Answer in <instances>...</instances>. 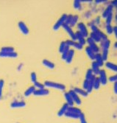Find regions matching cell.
I'll list each match as a JSON object with an SVG mask.
<instances>
[{
    "mask_svg": "<svg viewBox=\"0 0 117 123\" xmlns=\"http://www.w3.org/2000/svg\"><path fill=\"white\" fill-rule=\"evenodd\" d=\"M43 85H44L45 87L51 88H55V89H57V90H60V91H64L66 89V86L65 85H63L62 83H59L53 82V81L46 80V81H45Z\"/></svg>",
    "mask_w": 117,
    "mask_h": 123,
    "instance_id": "cell-1",
    "label": "cell"
},
{
    "mask_svg": "<svg viewBox=\"0 0 117 123\" xmlns=\"http://www.w3.org/2000/svg\"><path fill=\"white\" fill-rule=\"evenodd\" d=\"M91 30L93 33H95L97 36H98L99 37V38L101 39V41H104V40H106L108 39V37H107V35L105 34V33L100 30L97 26L95 25H92L91 26Z\"/></svg>",
    "mask_w": 117,
    "mask_h": 123,
    "instance_id": "cell-2",
    "label": "cell"
},
{
    "mask_svg": "<svg viewBox=\"0 0 117 123\" xmlns=\"http://www.w3.org/2000/svg\"><path fill=\"white\" fill-rule=\"evenodd\" d=\"M86 42L88 43V47L94 52L95 54H97V53H99V47L97 46V44L93 41L91 38H87V40H86Z\"/></svg>",
    "mask_w": 117,
    "mask_h": 123,
    "instance_id": "cell-3",
    "label": "cell"
},
{
    "mask_svg": "<svg viewBox=\"0 0 117 123\" xmlns=\"http://www.w3.org/2000/svg\"><path fill=\"white\" fill-rule=\"evenodd\" d=\"M77 28H78V31L81 33L83 36L84 38H88V29L86 26V25L83 23V22H80L77 25Z\"/></svg>",
    "mask_w": 117,
    "mask_h": 123,
    "instance_id": "cell-4",
    "label": "cell"
},
{
    "mask_svg": "<svg viewBox=\"0 0 117 123\" xmlns=\"http://www.w3.org/2000/svg\"><path fill=\"white\" fill-rule=\"evenodd\" d=\"M66 14H63L62 16H61V17L58 19L57 21H56V23L54 25V26H53V30H59L60 29V27H61L63 25H64V23H65V21H66Z\"/></svg>",
    "mask_w": 117,
    "mask_h": 123,
    "instance_id": "cell-5",
    "label": "cell"
},
{
    "mask_svg": "<svg viewBox=\"0 0 117 123\" xmlns=\"http://www.w3.org/2000/svg\"><path fill=\"white\" fill-rule=\"evenodd\" d=\"M62 27L63 28V30L68 33V35L70 36V38H71V40L75 41H76V37H75V32L72 30V27H70L68 25H63L62 26Z\"/></svg>",
    "mask_w": 117,
    "mask_h": 123,
    "instance_id": "cell-6",
    "label": "cell"
},
{
    "mask_svg": "<svg viewBox=\"0 0 117 123\" xmlns=\"http://www.w3.org/2000/svg\"><path fill=\"white\" fill-rule=\"evenodd\" d=\"M99 79L100 80L101 85H106L108 83V78H107V74L105 72V69H100L99 74Z\"/></svg>",
    "mask_w": 117,
    "mask_h": 123,
    "instance_id": "cell-7",
    "label": "cell"
},
{
    "mask_svg": "<svg viewBox=\"0 0 117 123\" xmlns=\"http://www.w3.org/2000/svg\"><path fill=\"white\" fill-rule=\"evenodd\" d=\"M18 28H19L20 31H21L24 35L27 36V35L29 34L30 30H29V28L27 27V26L26 25V24L25 23V22H23V21H19L18 23Z\"/></svg>",
    "mask_w": 117,
    "mask_h": 123,
    "instance_id": "cell-8",
    "label": "cell"
},
{
    "mask_svg": "<svg viewBox=\"0 0 117 123\" xmlns=\"http://www.w3.org/2000/svg\"><path fill=\"white\" fill-rule=\"evenodd\" d=\"M68 94H70V96H71V97L72 98L74 103L77 104V105H81V103H82L81 99H80L79 95H77V94L74 92V90H70V91L68 92Z\"/></svg>",
    "mask_w": 117,
    "mask_h": 123,
    "instance_id": "cell-9",
    "label": "cell"
},
{
    "mask_svg": "<svg viewBox=\"0 0 117 123\" xmlns=\"http://www.w3.org/2000/svg\"><path fill=\"white\" fill-rule=\"evenodd\" d=\"M49 94V91L48 89L43 88V89H36V91L34 92L33 95L36 97H43Z\"/></svg>",
    "mask_w": 117,
    "mask_h": 123,
    "instance_id": "cell-10",
    "label": "cell"
},
{
    "mask_svg": "<svg viewBox=\"0 0 117 123\" xmlns=\"http://www.w3.org/2000/svg\"><path fill=\"white\" fill-rule=\"evenodd\" d=\"M0 57L1 58H16L18 57V53L14 52H0Z\"/></svg>",
    "mask_w": 117,
    "mask_h": 123,
    "instance_id": "cell-11",
    "label": "cell"
},
{
    "mask_svg": "<svg viewBox=\"0 0 117 123\" xmlns=\"http://www.w3.org/2000/svg\"><path fill=\"white\" fill-rule=\"evenodd\" d=\"M75 37H76V40H77V42L80 43L82 46H84L86 43V40L79 31L75 32Z\"/></svg>",
    "mask_w": 117,
    "mask_h": 123,
    "instance_id": "cell-12",
    "label": "cell"
},
{
    "mask_svg": "<svg viewBox=\"0 0 117 123\" xmlns=\"http://www.w3.org/2000/svg\"><path fill=\"white\" fill-rule=\"evenodd\" d=\"M26 106V103L24 101H15L10 104V107L12 108H20Z\"/></svg>",
    "mask_w": 117,
    "mask_h": 123,
    "instance_id": "cell-13",
    "label": "cell"
},
{
    "mask_svg": "<svg viewBox=\"0 0 117 123\" xmlns=\"http://www.w3.org/2000/svg\"><path fill=\"white\" fill-rule=\"evenodd\" d=\"M91 70L93 72V74L96 75H99V72H100V67L97 64L95 61H93L91 63Z\"/></svg>",
    "mask_w": 117,
    "mask_h": 123,
    "instance_id": "cell-14",
    "label": "cell"
},
{
    "mask_svg": "<svg viewBox=\"0 0 117 123\" xmlns=\"http://www.w3.org/2000/svg\"><path fill=\"white\" fill-rule=\"evenodd\" d=\"M74 92L77 94V95H80V96H82V97H88V93L86 92V91L83 90V88H74Z\"/></svg>",
    "mask_w": 117,
    "mask_h": 123,
    "instance_id": "cell-15",
    "label": "cell"
},
{
    "mask_svg": "<svg viewBox=\"0 0 117 123\" xmlns=\"http://www.w3.org/2000/svg\"><path fill=\"white\" fill-rule=\"evenodd\" d=\"M94 61H95V62L97 63V64L99 67H102V66H104V61H103V60H102V55H101L100 53H97V54H95Z\"/></svg>",
    "mask_w": 117,
    "mask_h": 123,
    "instance_id": "cell-16",
    "label": "cell"
},
{
    "mask_svg": "<svg viewBox=\"0 0 117 123\" xmlns=\"http://www.w3.org/2000/svg\"><path fill=\"white\" fill-rule=\"evenodd\" d=\"M68 105L66 104V103H64L62 107L60 108V110L58 111L57 112V116L58 117H62V116H64V114L68 111Z\"/></svg>",
    "mask_w": 117,
    "mask_h": 123,
    "instance_id": "cell-17",
    "label": "cell"
},
{
    "mask_svg": "<svg viewBox=\"0 0 117 123\" xmlns=\"http://www.w3.org/2000/svg\"><path fill=\"white\" fill-rule=\"evenodd\" d=\"M100 47L103 49H109L110 46H111V41L109 39H106L104 41H100Z\"/></svg>",
    "mask_w": 117,
    "mask_h": 123,
    "instance_id": "cell-18",
    "label": "cell"
},
{
    "mask_svg": "<svg viewBox=\"0 0 117 123\" xmlns=\"http://www.w3.org/2000/svg\"><path fill=\"white\" fill-rule=\"evenodd\" d=\"M64 97L66 99V103L68 105V106H73L74 105V102H73V99L70 96V94H68V92H65L64 93Z\"/></svg>",
    "mask_w": 117,
    "mask_h": 123,
    "instance_id": "cell-19",
    "label": "cell"
},
{
    "mask_svg": "<svg viewBox=\"0 0 117 123\" xmlns=\"http://www.w3.org/2000/svg\"><path fill=\"white\" fill-rule=\"evenodd\" d=\"M42 63L45 67H46V68H48L49 69H53L55 66L54 63H52V61H50L49 60H46V59H43L42 61Z\"/></svg>",
    "mask_w": 117,
    "mask_h": 123,
    "instance_id": "cell-20",
    "label": "cell"
},
{
    "mask_svg": "<svg viewBox=\"0 0 117 123\" xmlns=\"http://www.w3.org/2000/svg\"><path fill=\"white\" fill-rule=\"evenodd\" d=\"M113 7L111 5H109L107 7V8L103 11L102 15V18H105L108 15H110L111 13H113Z\"/></svg>",
    "mask_w": 117,
    "mask_h": 123,
    "instance_id": "cell-21",
    "label": "cell"
},
{
    "mask_svg": "<svg viewBox=\"0 0 117 123\" xmlns=\"http://www.w3.org/2000/svg\"><path fill=\"white\" fill-rule=\"evenodd\" d=\"M74 49H70L69 50V52L68 54V56L66 59V62L67 63H71L73 61V58H74Z\"/></svg>",
    "mask_w": 117,
    "mask_h": 123,
    "instance_id": "cell-22",
    "label": "cell"
},
{
    "mask_svg": "<svg viewBox=\"0 0 117 123\" xmlns=\"http://www.w3.org/2000/svg\"><path fill=\"white\" fill-rule=\"evenodd\" d=\"M105 66H106L108 69H110V70H111V71H113L114 72H116V71H117L116 65L111 63V62H106V63H105Z\"/></svg>",
    "mask_w": 117,
    "mask_h": 123,
    "instance_id": "cell-23",
    "label": "cell"
},
{
    "mask_svg": "<svg viewBox=\"0 0 117 123\" xmlns=\"http://www.w3.org/2000/svg\"><path fill=\"white\" fill-rule=\"evenodd\" d=\"M68 111L69 112H72V113H74V114H80L82 113V111L77 108V107H74V106H69L68 108Z\"/></svg>",
    "mask_w": 117,
    "mask_h": 123,
    "instance_id": "cell-24",
    "label": "cell"
},
{
    "mask_svg": "<svg viewBox=\"0 0 117 123\" xmlns=\"http://www.w3.org/2000/svg\"><path fill=\"white\" fill-rule=\"evenodd\" d=\"M86 54H87V55L88 56V58H89L91 60H92V61L94 60L95 53L93 52L88 47H87L86 48Z\"/></svg>",
    "mask_w": 117,
    "mask_h": 123,
    "instance_id": "cell-25",
    "label": "cell"
},
{
    "mask_svg": "<svg viewBox=\"0 0 117 123\" xmlns=\"http://www.w3.org/2000/svg\"><path fill=\"white\" fill-rule=\"evenodd\" d=\"M35 91H36V88H35L33 86H32L30 87H29L27 89V90L25 92V97H29V96L33 94V93H34Z\"/></svg>",
    "mask_w": 117,
    "mask_h": 123,
    "instance_id": "cell-26",
    "label": "cell"
},
{
    "mask_svg": "<svg viewBox=\"0 0 117 123\" xmlns=\"http://www.w3.org/2000/svg\"><path fill=\"white\" fill-rule=\"evenodd\" d=\"M100 86H101V83H100L99 77H96L93 83V88L95 89V90H98V89L100 88Z\"/></svg>",
    "mask_w": 117,
    "mask_h": 123,
    "instance_id": "cell-27",
    "label": "cell"
},
{
    "mask_svg": "<svg viewBox=\"0 0 117 123\" xmlns=\"http://www.w3.org/2000/svg\"><path fill=\"white\" fill-rule=\"evenodd\" d=\"M79 115L78 114H74V113H72V112H69V111H67V112L64 114V116L66 117L69 118V119H79Z\"/></svg>",
    "mask_w": 117,
    "mask_h": 123,
    "instance_id": "cell-28",
    "label": "cell"
},
{
    "mask_svg": "<svg viewBox=\"0 0 117 123\" xmlns=\"http://www.w3.org/2000/svg\"><path fill=\"white\" fill-rule=\"evenodd\" d=\"M89 38H91L93 41H94L96 43H99L100 41H101V39L99 38V37L98 36H97L95 33H93V32H91V33H90V37Z\"/></svg>",
    "mask_w": 117,
    "mask_h": 123,
    "instance_id": "cell-29",
    "label": "cell"
},
{
    "mask_svg": "<svg viewBox=\"0 0 117 123\" xmlns=\"http://www.w3.org/2000/svg\"><path fill=\"white\" fill-rule=\"evenodd\" d=\"M69 50H70V47H68V46H66V48H65V49L63 50V52L61 53V54H62V55H61V58H62V60L66 61V58H67V56H68V52H69Z\"/></svg>",
    "mask_w": 117,
    "mask_h": 123,
    "instance_id": "cell-30",
    "label": "cell"
},
{
    "mask_svg": "<svg viewBox=\"0 0 117 123\" xmlns=\"http://www.w3.org/2000/svg\"><path fill=\"white\" fill-rule=\"evenodd\" d=\"M78 19H79V16H78L77 15H74V16H73L72 20L71 23H70V25H69V27H74V26L77 24Z\"/></svg>",
    "mask_w": 117,
    "mask_h": 123,
    "instance_id": "cell-31",
    "label": "cell"
},
{
    "mask_svg": "<svg viewBox=\"0 0 117 123\" xmlns=\"http://www.w3.org/2000/svg\"><path fill=\"white\" fill-rule=\"evenodd\" d=\"M102 58L103 61H107L108 58V49H103L102 50Z\"/></svg>",
    "mask_w": 117,
    "mask_h": 123,
    "instance_id": "cell-32",
    "label": "cell"
},
{
    "mask_svg": "<svg viewBox=\"0 0 117 123\" xmlns=\"http://www.w3.org/2000/svg\"><path fill=\"white\" fill-rule=\"evenodd\" d=\"M1 52H14V48L12 47H3L1 48Z\"/></svg>",
    "mask_w": 117,
    "mask_h": 123,
    "instance_id": "cell-33",
    "label": "cell"
},
{
    "mask_svg": "<svg viewBox=\"0 0 117 123\" xmlns=\"http://www.w3.org/2000/svg\"><path fill=\"white\" fill-rule=\"evenodd\" d=\"M94 75L93 74V72H92V70H91V69H88V70H87V72H86V80H88L89 81V80L91 79V78Z\"/></svg>",
    "mask_w": 117,
    "mask_h": 123,
    "instance_id": "cell-34",
    "label": "cell"
},
{
    "mask_svg": "<svg viewBox=\"0 0 117 123\" xmlns=\"http://www.w3.org/2000/svg\"><path fill=\"white\" fill-rule=\"evenodd\" d=\"M113 13H111L110 15H108L106 18H105V23H106V25H111V22L113 21Z\"/></svg>",
    "mask_w": 117,
    "mask_h": 123,
    "instance_id": "cell-35",
    "label": "cell"
},
{
    "mask_svg": "<svg viewBox=\"0 0 117 123\" xmlns=\"http://www.w3.org/2000/svg\"><path fill=\"white\" fill-rule=\"evenodd\" d=\"M34 87L35 88H36L37 89H43V88H45V86L43 83L38 82V81H36V82H35L34 83Z\"/></svg>",
    "mask_w": 117,
    "mask_h": 123,
    "instance_id": "cell-36",
    "label": "cell"
},
{
    "mask_svg": "<svg viewBox=\"0 0 117 123\" xmlns=\"http://www.w3.org/2000/svg\"><path fill=\"white\" fill-rule=\"evenodd\" d=\"M72 18H73V15H72V14H68V15H67L64 24L69 26L70 23H71V21H72Z\"/></svg>",
    "mask_w": 117,
    "mask_h": 123,
    "instance_id": "cell-37",
    "label": "cell"
},
{
    "mask_svg": "<svg viewBox=\"0 0 117 123\" xmlns=\"http://www.w3.org/2000/svg\"><path fill=\"white\" fill-rule=\"evenodd\" d=\"M105 29H106V32L108 35H111L113 34V27L111 26V25H106V27H105Z\"/></svg>",
    "mask_w": 117,
    "mask_h": 123,
    "instance_id": "cell-38",
    "label": "cell"
},
{
    "mask_svg": "<svg viewBox=\"0 0 117 123\" xmlns=\"http://www.w3.org/2000/svg\"><path fill=\"white\" fill-rule=\"evenodd\" d=\"M79 119L80 121V123H88L86 119V116L83 112L79 115Z\"/></svg>",
    "mask_w": 117,
    "mask_h": 123,
    "instance_id": "cell-39",
    "label": "cell"
},
{
    "mask_svg": "<svg viewBox=\"0 0 117 123\" xmlns=\"http://www.w3.org/2000/svg\"><path fill=\"white\" fill-rule=\"evenodd\" d=\"M74 7L77 10H80L81 9V2L80 0H75L74 1Z\"/></svg>",
    "mask_w": 117,
    "mask_h": 123,
    "instance_id": "cell-40",
    "label": "cell"
},
{
    "mask_svg": "<svg viewBox=\"0 0 117 123\" xmlns=\"http://www.w3.org/2000/svg\"><path fill=\"white\" fill-rule=\"evenodd\" d=\"M30 80L31 81L34 83L35 82L37 81V75H36V72H32L31 74H30Z\"/></svg>",
    "mask_w": 117,
    "mask_h": 123,
    "instance_id": "cell-41",
    "label": "cell"
},
{
    "mask_svg": "<svg viewBox=\"0 0 117 123\" xmlns=\"http://www.w3.org/2000/svg\"><path fill=\"white\" fill-rule=\"evenodd\" d=\"M66 45V43L65 41H62L61 43H60V46H59V52L60 53H62L63 52V50L65 49Z\"/></svg>",
    "mask_w": 117,
    "mask_h": 123,
    "instance_id": "cell-42",
    "label": "cell"
},
{
    "mask_svg": "<svg viewBox=\"0 0 117 123\" xmlns=\"http://www.w3.org/2000/svg\"><path fill=\"white\" fill-rule=\"evenodd\" d=\"M4 85H5V81H4V80L1 79V80H0V97H1L2 95V91H3Z\"/></svg>",
    "mask_w": 117,
    "mask_h": 123,
    "instance_id": "cell-43",
    "label": "cell"
},
{
    "mask_svg": "<svg viewBox=\"0 0 117 123\" xmlns=\"http://www.w3.org/2000/svg\"><path fill=\"white\" fill-rule=\"evenodd\" d=\"M73 47L75 48V49H78V50H81L83 48V46H82L80 43H79L78 42L75 41V42H74V46H73Z\"/></svg>",
    "mask_w": 117,
    "mask_h": 123,
    "instance_id": "cell-44",
    "label": "cell"
},
{
    "mask_svg": "<svg viewBox=\"0 0 117 123\" xmlns=\"http://www.w3.org/2000/svg\"><path fill=\"white\" fill-rule=\"evenodd\" d=\"M88 85H89V81L87 80H85L83 81V90L86 91V89H87Z\"/></svg>",
    "mask_w": 117,
    "mask_h": 123,
    "instance_id": "cell-45",
    "label": "cell"
},
{
    "mask_svg": "<svg viewBox=\"0 0 117 123\" xmlns=\"http://www.w3.org/2000/svg\"><path fill=\"white\" fill-rule=\"evenodd\" d=\"M116 80H117V76H116V74H114L113 76H111L110 78H109V81L110 82L115 83V82H116Z\"/></svg>",
    "mask_w": 117,
    "mask_h": 123,
    "instance_id": "cell-46",
    "label": "cell"
},
{
    "mask_svg": "<svg viewBox=\"0 0 117 123\" xmlns=\"http://www.w3.org/2000/svg\"><path fill=\"white\" fill-rule=\"evenodd\" d=\"M113 92L115 94L117 93V83H116V82H115L113 84Z\"/></svg>",
    "mask_w": 117,
    "mask_h": 123,
    "instance_id": "cell-47",
    "label": "cell"
},
{
    "mask_svg": "<svg viewBox=\"0 0 117 123\" xmlns=\"http://www.w3.org/2000/svg\"><path fill=\"white\" fill-rule=\"evenodd\" d=\"M113 33H114L115 37L116 38V36H117V27L116 26L113 27Z\"/></svg>",
    "mask_w": 117,
    "mask_h": 123,
    "instance_id": "cell-48",
    "label": "cell"
},
{
    "mask_svg": "<svg viewBox=\"0 0 117 123\" xmlns=\"http://www.w3.org/2000/svg\"><path fill=\"white\" fill-rule=\"evenodd\" d=\"M116 5H117V1H116V0H115V1H113L112 2V3L111 4V5L113 7H116Z\"/></svg>",
    "mask_w": 117,
    "mask_h": 123,
    "instance_id": "cell-49",
    "label": "cell"
},
{
    "mask_svg": "<svg viewBox=\"0 0 117 123\" xmlns=\"http://www.w3.org/2000/svg\"><path fill=\"white\" fill-rule=\"evenodd\" d=\"M91 0H80V2H91Z\"/></svg>",
    "mask_w": 117,
    "mask_h": 123,
    "instance_id": "cell-50",
    "label": "cell"
},
{
    "mask_svg": "<svg viewBox=\"0 0 117 123\" xmlns=\"http://www.w3.org/2000/svg\"><path fill=\"white\" fill-rule=\"evenodd\" d=\"M106 2V1H104V0H97V1H95V2L97 3V4H99V3H102V2Z\"/></svg>",
    "mask_w": 117,
    "mask_h": 123,
    "instance_id": "cell-51",
    "label": "cell"
},
{
    "mask_svg": "<svg viewBox=\"0 0 117 123\" xmlns=\"http://www.w3.org/2000/svg\"><path fill=\"white\" fill-rule=\"evenodd\" d=\"M116 46H117V43H115V44H114V47H115V49H116Z\"/></svg>",
    "mask_w": 117,
    "mask_h": 123,
    "instance_id": "cell-52",
    "label": "cell"
}]
</instances>
